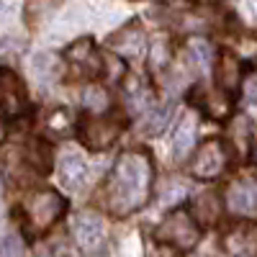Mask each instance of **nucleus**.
Here are the masks:
<instances>
[{"instance_id": "nucleus-9", "label": "nucleus", "mask_w": 257, "mask_h": 257, "mask_svg": "<svg viewBox=\"0 0 257 257\" xmlns=\"http://www.w3.org/2000/svg\"><path fill=\"white\" fill-rule=\"evenodd\" d=\"M29 108V98H26V88L18 80L16 72L11 70H0V111L8 118H16L21 113H26Z\"/></svg>"}, {"instance_id": "nucleus-4", "label": "nucleus", "mask_w": 257, "mask_h": 257, "mask_svg": "<svg viewBox=\"0 0 257 257\" xmlns=\"http://www.w3.org/2000/svg\"><path fill=\"white\" fill-rule=\"evenodd\" d=\"M126 128V118L123 113L108 108L105 113H93V116H85L77 121V137L85 147L90 149H108Z\"/></svg>"}, {"instance_id": "nucleus-5", "label": "nucleus", "mask_w": 257, "mask_h": 257, "mask_svg": "<svg viewBox=\"0 0 257 257\" xmlns=\"http://www.w3.org/2000/svg\"><path fill=\"white\" fill-rule=\"evenodd\" d=\"M226 165H229L226 144L221 139H206L203 144H198V152L190 160V175L198 180H213L224 173Z\"/></svg>"}, {"instance_id": "nucleus-18", "label": "nucleus", "mask_w": 257, "mask_h": 257, "mask_svg": "<svg viewBox=\"0 0 257 257\" xmlns=\"http://www.w3.org/2000/svg\"><path fill=\"white\" fill-rule=\"evenodd\" d=\"M47 128L54 137H67L72 128H75V116L70 108H54L47 116Z\"/></svg>"}, {"instance_id": "nucleus-22", "label": "nucleus", "mask_w": 257, "mask_h": 257, "mask_svg": "<svg viewBox=\"0 0 257 257\" xmlns=\"http://www.w3.org/2000/svg\"><path fill=\"white\" fill-rule=\"evenodd\" d=\"M188 54H190V59L196 62L198 67H206V64L211 62V49H208L206 41H190Z\"/></svg>"}, {"instance_id": "nucleus-13", "label": "nucleus", "mask_w": 257, "mask_h": 257, "mask_svg": "<svg viewBox=\"0 0 257 257\" xmlns=\"http://www.w3.org/2000/svg\"><path fill=\"white\" fill-rule=\"evenodd\" d=\"M111 49H116L121 57H134L139 54L142 44H144V31L139 24H126L123 29H118L113 36H111Z\"/></svg>"}, {"instance_id": "nucleus-16", "label": "nucleus", "mask_w": 257, "mask_h": 257, "mask_svg": "<svg viewBox=\"0 0 257 257\" xmlns=\"http://www.w3.org/2000/svg\"><path fill=\"white\" fill-rule=\"evenodd\" d=\"M193 211H196V221H201V224H213L219 219V211H221V206H219V196L216 193H203V196H198L196 198V203H193Z\"/></svg>"}, {"instance_id": "nucleus-1", "label": "nucleus", "mask_w": 257, "mask_h": 257, "mask_svg": "<svg viewBox=\"0 0 257 257\" xmlns=\"http://www.w3.org/2000/svg\"><path fill=\"white\" fill-rule=\"evenodd\" d=\"M155 188V165L144 149L123 152L105 183V206L113 216L123 219L147 206Z\"/></svg>"}, {"instance_id": "nucleus-14", "label": "nucleus", "mask_w": 257, "mask_h": 257, "mask_svg": "<svg viewBox=\"0 0 257 257\" xmlns=\"http://www.w3.org/2000/svg\"><path fill=\"white\" fill-rule=\"evenodd\" d=\"M224 249L231 257H252L257 252V239L249 229H231L224 237Z\"/></svg>"}, {"instance_id": "nucleus-8", "label": "nucleus", "mask_w": 257, "mask_h": 257, "mask_svg": "<svg viewBox=\"0 0 257 257\" xmlns=\"http://www.w3.org/2000/svg\"><path fill=\"white\" fill-rule=\"evenodd\" d=\"M64 59H67L70 67L82 77H98L103 72V59H100V54L93 44V39H88V36L77 39L75 44L64 52Z\"/></svg>"}, {"instance_id": "nucleus-17", "label": "nucleus", "mask_w": 257, "mask_h": 257, "mask_svg": "<svg viewBox=\"0 0 257 257\" xmlns=\"http://www.w3.org/2000/svg\"><path fill=\"white\" fill-rule=\"evenodd\" d=\"M196 93H201V111H203L206 116H211V118H226V116H229V111H231L229 98L216 95V93H206V90H201V88H198Z\"/></svg>"}, {"instance_id": "nucleus-3", "label": "nucleus", "mask_w": 257, "mask_h": 257, "mask_svg": "<svg viewBox=\"0 0 257 257\" xmlns=\"http://www.w3.org/2000/svg\"><path fill=\"white\" fill-rule=\"evenodd\" d=\"M155 239L160 244H167L178 252H190L201 239V226L193 219V213L185 208H175L160 221L155 229Z\"/></svg>"}, {"instance_id": "nucleus-19", "label": "nucleus", "mask_w": 257, "mask_h": 257, "mask_svg": "<svg viewBox=\"0 0 257 257\" xmlns=\"http://www.w3.org/2000/svg\"><path fill=\"white\" fill-rule=\"evenodd\" d=\"M85 105H88L90 111H95V113H105L108 111V95H105V90L103 88H88L85 90Z\"/></svg>"}, {"instance_id": "nucleus-23", "label": "nucleus", "mask_w": 257, "mask_h": 257, "mask_svg": "<svg viewBox=\"0 0 257 257\" xmlns=\"http://www.w3.org/2000/svg\"><path fill=\"white\" fill-rule=\"evenodd\" d=\"M167 59H170V57H167V47L162 44V41H160V44H155V47H152V70H155V67L160 70Z\"/></svg>"}, {"instance_id": "nucleus-6", "label": "nucleus", "mask_w": 257, "mask_h": 257, "mask_svg": "<svg viewBox=\"0 0 257 257\" xmlns=\"http://www.w3.org/2000/svg\"><path fill=\"white\" fill-rule=\"evenodd\" d=\"M224 203L229 213L239 219H257V180L254 178H239L231 180L224 188Z\"/></svg>"}, {"instance_id": "nucleus-10", "label": "nucleus", "mask_w": 257, "mask_h": 257, "mask_svg": "<svg viewBox=\"0 0 257 257\" xmlns=\"http://www.w3.org/2000/svg\"><path fill=\"white\" fill-rule=\"evenodd\" d=\"M198 137V113L196 111H185L178 121L175 128V139H173V155L175 160H185L190 155L193 144H196Z\"/></svg>"}, {"instance_id": "nucleus-20", "label": "nucleus", "mask_w": 257, "mask_h": 257, "mask_svg": "<svg viewBox=\"0 0 257 257\" xmlns=\"http://www.w3.org/2000/svg\"><path fill=\"white\" fill-rule=\"evenodd\" d=\"M49 157H52V152H49V147L47 144H41V142H34L31 144V152H29V162L36 167V170H41V173H47L49 170Z\"/></svg>"}, {"instance_id": "nucleus-15", "label": "nucleus", "mask_w": 257, "mask_h": 257, "mask_svg": "<svg viewBox=\"0 0 257 257\" xmlns=\"http://www.w3.org/2000/svg\"><path fill=\"white\" fill-rule=\"evenodd\" d=\"M229 139H231L234 147H237L239 157L247 160L249 152H252V126H249V121H247L244 116H237V118L231 121V126H229Z\"/></svg>"}, {"instance_id": "nucleus-7", "label": "nucleus", "mask_w": 257, "mask_h": 257, "mask_svg": "<svg viewBox=\"0 0 257 257\" xmlns=\"http://www.w3.org/2000/svg\"><path fill=\"white\" fill-rule=\"evenodd\" d=\"M72 239L80 249L95 252L105 242V221L95 211H80L72 219Z\"/></svg>"}, {"instance_id": "nucleus-2", "label": "nucleus", "mask_w": 257, "mask_h": 257, "mask_svg": "<svg viewBox=\"0 0 257 257\" xmlns=\"http://www.w3.org/2000/svg\"><path fill=\"white\" fill-rule=\"evenodd\" d=\"M67 211V201H64L57 190L44 188V190H34L31 196H26L24 201V221H26V231L31 237L49 231L62 213Z\"/></svg>"}, {"instance_id": "nucleus-21", "label": "nucleus", "mask_w": 257, "mask_h": 257, "mask_svg": "<svg viewBox=\"0 0 257 257\" xmlns=\"http://www.w3.org/2000/svg\"><path fill=\"white\" fill-rule=\"evenodd\" d=\"M0 257H26V247L21 242V237L8 234L3 239V244H0Z\"/></svg>"}, {"instance_id": "nucleus-24", "label": "nucleus", "mask_w": 257, "mask_h": 257, "mask_svg": "<svg viewBox=\"0 0 257 257\" xmlns=\"http://www.w3.org/2000/svg\"><path fill=\"white\" fill-rule=\"evenodd\" d=\"M0 201H3V185H0Z\"/></svg>"}, {"instance_id": "nucleus-11", "label": "nucleus", "mask_w": 257, "mask_h": 257, "mask_svg": "<svg viewBox=\"0 0 257 257\" xmlns=\"http://www.w3.org/2000/svg\"><path fill=\"white\" fill-rule=\"evenodd\" d=\"M216 80H219V88L224 93H237L239 90V82H242V64L239 57H234L231 52H221L219 62H216Z\"/></svg>"}, {"instance_id": "nucleus-12", "label": "nucleus", "mask_w": 257, "mask_h": 257, "mask_svg": "<svg viewBox=\"0 0 257 257\" xmlns=\"http://www.w3.org/2000/svg\"><path fill=\"white\" fill-rule=\"evenodd\" d=\"M85 175H88V165H85L82 155H77L75 149H67L59 160V180H62V185L70 188V190H77L82 185Z\"/></svg>"}]
</instances>
